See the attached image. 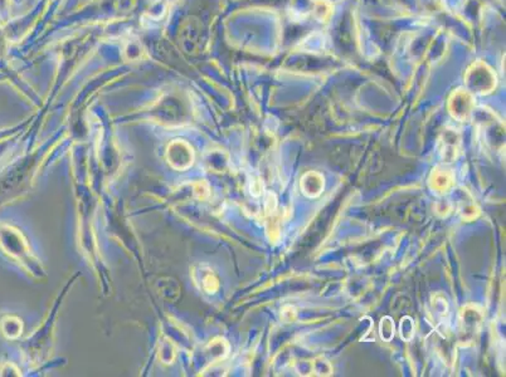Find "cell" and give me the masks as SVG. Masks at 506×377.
I'll return each instance as SVG.
<instances>
[{"mask_svg":"<svg viewBox=\"0 0 506 377\" xmlns=\"http://www.w3.org/2000/svg\"><path fill=\"white\" fill-rule=\"evenodd\" d=\"M324 176L315 171H310L308 174H305L301 179V190H303V195L308 197H317L323 193Z\"/></svg>","mask_w":506,"mask_h":377,"instance_id":"cell-2","label":"cell"},{"mask_svg":"<svg viewBox=\"0 0 506 377\" xmlns=\"http://www.w3.org/2000/svg\"><path fill=\"white\" fill-rule=\"evenodd\" d=\"M394 336V323L391 317H384L380 322V337L384 341H391Z\"/></svg>","mask_w":506,"mask_h":377,"instance_id":"cell-5","label":"cell"},{"mask_svg":"<svg viewBox=\"0 0 506 377\" xmlns=\"http://www.w3.org/2000/svg\"><path fill=\"white\" fill-rule=\"evenodd\" d=\"M429 185L437 193H446L453 185V175L451 174L450 170L436 168L429 177Z\"/></svg>","mask_w":506,"mask_h":377,"instance_id":"cell-3","label":"cell"},{"mask_svg":"<svg viewBox=\"0 0 506 377\" xmlns=\"http://www.w3.org/2000/svg\"><path fill=\"white\" fill-rule=\"evenodd\" d=\"M415 335V325L409 317H404L401 322V336L403 340L409 341Z\"/></svg>","mask_w":506,"mask_h":377,"instance_id":"cell-6","label":"cell"},{"mask_svg":"<svg viewBox=\"0 0 506 377\" xmlns=\"http://www.w3.org/2000/svg\"><path fill=\"white\" fill-rule=\"evenodd\" d=\"M440 303H437L436 298L432 300V318L435 320L436 326L438 325H447V316H449V306L446 300H443L441 296V300H438Z\"/></svg>","mask_w":506,"mask_h":377,"instance_id":"cell-4","label":"cell"},{"mask_svg":"<svg viewBox=\"0 0 506 377\" xmlns=\"http://www.w3.org/2000/svg\"><path fill=\"white\" fill-rule=\"evenodd\" d=\"M462 317H464V320L461 322V326H462L461 327V335H462L461 341L462 343L471 342L480 331L482 317L475 308L462 311Z\"/></svg>","mask_w":506,"mask_h":377,"instance_id":"cell-1","label":"cell"}]
</instances>
